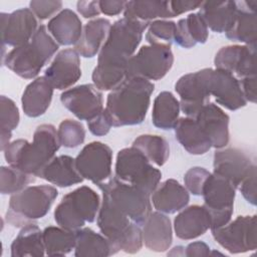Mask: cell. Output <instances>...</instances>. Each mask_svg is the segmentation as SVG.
Returning <instances> with one entry per match:
<instances>
[{"label": "cell", "mask_w": 257, "mask_h": 257, "mask_svg": "<svg viewBox=\"0 0 257 257\" xmlns=\"http://www.w3.org/2000/svg\"><path fill=\"white\" fill-rule=\"evenodd\" d=\"M154 89L155 85L150 80L130 77L111 90L104 108L111 125L117 127L142 123L146 118Z\"/></svg>", "instance_id": "1"}, {"label": "cell", "mask_w": 257, "mask_h": 257, "mask_svg": "<svg viewBox=\"0 0 257 257\" xmlns=\"http://www.w3.org/2000/svg\"><path fill=\"white\" fill-rule=\"evenodd\" d=\"M60 146L55 126L43 123L34 131L31 143L19 139L11 142L3 152L9 166L39 177L43 168L54 158Z\"/></svg>", "instance_id": "2"}, {"label": "cell", "mask_w": 257, "mask_h": 257, "mask_svg": "<svg viewBox=\"0 0 257 257\" xmlns=\"http://www.w3.org/2000/svg\"><path fill=\"white\" fill-rule=\"evenodd\" d=\"M58 48L59 44L50 35L47 27L40 25L27 43L14 47L2 56V63L18 76L32 79Z\"/></svg>", "instance_id": "3"}, {"label": "cell", "mask_w": 257, "mask_h": 257, "mask_svg": "<svg viewBox=\"0 0 257 257\" xmlns=\"http://www.w3.org/2000/svg\"><path fill=\"white\" fill-rule=\"evenodd\" d=\"M149 24L127 18L116 20L98 52L97 64L126 66L140 45Z\"/></svg>", "instance_id": "4"}, {"label": "cell", "mask_w": 257, "mask_h": 257, "mask_svg": "<svg viewBox=\"0 0 257 257\" xmlns=\"http://www.w3.org/2000/svg\"><path fill=\"white\" fill-rule=\"evenodd\" d=\"M58 196L56 188L50 185L27 186L11 195L6 218L9 224L22 228L43 218Z\"/></svg>", "instance_id": "5"}, {"label": "cell", "mask_w": 257, "mask_h": 257, "mask_svg": "<svg viewBox=\"0 0 257 257\" xmlns=\"http://www.w3.org/2000/svg\"><path fill=\"white\" fill-rule=\"evenodd\" d=\"M97 226L117 252L121 250L135 254L143 247L141 226L131 221L105 198H102L97 213Z\"/></svg>", "instance_id": "6"}, {"label": "cell", "mask_w": 257, "mask_h": 257, "mask_svg": "<svg viewBox=\"0 0 257 257\" xmlns=\"http://www.w3.org/2000/svg\"><path fill=\"white\" fill-rule=\"evenodd\" d=\"M98 194L87 186H81L64 195L54 210V220L60 227L75 231L97 217L100 207Z\"/></svg>", "instance_id": "7"}, {"label": "cell", "mask_w": 257, "mask_h": 257, "mask_svg": "<svg viewBox=\"0 0 257 257\" xmlns=\"http://www.w3.org/2000/svg\"><path fill=\"white\" fill-rule=\"evenodd\" d=\"M97 186L102 192V198L108 200L134 223L142 226L151 214V196L143 190L115 177Z\"/></svg>", "instance_id": "8"}, {"label": "cell", "mask_w": 257, "mask_h": 257, "mask_svg": "<svg viewBox=\"0 0 257 257\" xmlns=\"http://www.w3.org/2000/svg\"><path fill=\"white\" fill-rule=\"evenodd\" d=\"M114 173L116 179L143 190L150 196L162 179L161 171L133 146L117 153Z\"/></svg>", "instance_id": "9"}, {"label": "cell", "mask_w": 257, "mask_h": 257, "mask_svg": "<svg viewBox=\"0 0 257 257\" xmlns=\"http://www.w3.org/2000/svg\"><path fill=\"white\" fill-rule=\"evenodd\" d=\"M174 55L171 45L149 44L142 46L126 63V78L140 77L160 80L172 68Z\"/></svg>", "instance_id": "10"}, {"label": "cell", "mask_w": 257, "mask_h": 257, "mask_svg": "<svg viewBox=\"0 0 257 257\" xmlns=\"http://www.w3.org/2000/svg\"><path fill=\"white\" fill-rule=\"evenodd\" d=\"M203 206L211 219V230L226 225L233 215L236 188L225 178L212 173L203 186Z\"/></svg>", "instance_id": "11"}, {"label": "cell", "mask_w": 257, "mask_h": 257, "mask_svg": "<svg viewBox=\"0 0 257 257\" xmlns=\"http://www.w3.org/2000/svg\"><path fill=\"white\" fill-rule=\"evenodd\" d=\"M215 241L231 254L246 253L257 247L256 216H238L226 225L212 229Z\"/></svg>", "instance_id": "12"}, {"label": "cell", "mask_w": 257, "mask_h": 257, "mask_svg": "<svg viewBox=\"0 0 257 257\" xmlns=\"http://www.w3.org/2000/svg\"><path fill=\"white\" fill-rule=\"evenodd\" d=\"M112 151L101 142H91L84 146L75 158V166L83 179L95 185L111 177Z\"/></svg>", "instance_id": "13"}, {"label": "cell", "mask_w": 257, "mask_h": 257, "mask_svg": "<svg viewBox=\"0 0 257 257\" xmlns=\"http://www.w3.org/2000/svg\"><path fill=\"white\" fill-rule=\"evenodd\" d=\"M209 71L210 68H204L187 73L181 76L175 84V90L180 96L181 110L189 117H195L199 110L210 102Z\"/></svg>", "instance_id": "14"}, {"label": "cell", "mask_w": 257, "mask_h": 257, "mask_svg": "<svg viewBox=\"0 0 257 257\" xmlns=\"http://www.w3.org/2000/svg\"><path fill=\"white\" fill-rule=\"evenodd\" d=\"M60 100L79 120H91L104 109L102 93L94 84L68 88L61 93Z\"/></svg>", "instance_id": "15"}, {"label": "cell", "mask_w": 257, "mask_h": 257, "mask_svg": "<svg viewBox=\"0 0 257 257\" xmlns=\"http://www.w3.org/2000/svg\"><path fill=\"white\" fill-rule=\"evenodd\" d=\"M2 45L13 47L27 43L36 30L38 21L29 8H20L11 13L0 14Z\"/></svg>", "instance_id": "16"}, {"label": "cell", "mask_w": 257, "mask_h": 257, "mask_svg": "<svg viewBox=\"0 0 257 257\" xmlns=\"http://www.w3.org/2000/svg\"><path fill=\"white\" fill-rule=\"evenodd\" d=\"M255 48L250 45H228L220 48L215 55L217 69L225 70L237 78L256 75Z\"/></svg>", "instance_id": "17"}, {"label": "cell", "mask_w": 257, "mask_h": 257, "mask_svg": "<svg viewBox=\"0 0 257 257\" xmlns=\"http://www.w3.org/2000/svg\"><path fill=\"white\" fill-rule=\"evenodd\" d=\"M208 86L217 103L229 110H237L247 104L239 79L225 70L210 68Z\"/></svg>", "instance_id": "18"}, {"label": "cell", "mask_w": 257, "mask_h": 257, "mask_svg": "<svg viewBox=\"0 0 257 257\" xmlns=\"http://www.w3.org/2000/svg\"><path fill=\"white\" fill-rule=\"evenodd\" d=\"M45 78L54 89L66 90L81 76L79 54L74 48L60 50L45 69Z\"/></svg>", "instance_id": "19"}, {"label": "cell", "mask_w": 257, "mask_h": 257, "mask_svg": "<svg viewBox=\"0 0 257 257\" xmlns=\"http://www.w3.org/2000/svg\"><path fill=\"white\" fill-rule=\"evenodd\" d=\"M255 164L250 157L237 148L219 149L214 154L215 174L227 179L236 189Z\"/></svg>", "instance_id": "20"}, {"label": "cell", "mask_w": 257, "mask_h": 257, "mask_svg": "<svg viewBox=\"0 0 257 257\" xmlns=\"http://www.w3.org/2000/svg\"><path fill=\"white\" fill-rule=\"evenodd\" d=\"M211 142L213 148H225L230 140L229 115L217 104L209 102L194 117Z\"/></svg>", "instance_id": "21"}, {"label": "cell", "mask_w": 257, "mask_h": 257, "mask_svg": "<svg viewBox=\"0 0 257 257\" xmlns=\"http://www.w3.org/2000/svg\"><path fill=\"white\" fill-rule=\"evenodd\" d=\"M237 11L229 29L225 32L226 37L232 41L243 42L245 45L256 46L257 20L256 0H244L236 2Z\"/></svg>", "instance_id": "22"}, {"label": "cell", "mask_w": 257, "mask_h": 257, "mask_svg": "<svg viewBox=\"0 0 257 257\" xmlns=\"http://www.w3.org/2000/svg\"><path fill=\"white\" fill-rule=\"evenodd\" d=\"M210 228V215L203 205L185 207L174 219L175 234L182 240L196 239Z\"/></svg>", "instance_id": "23"}, {"label": "cell", "mask_w": 257, "mask_h": 257, "mask_svg": "<svg viewBox=\"0 0 257 257\" xmlns=\"http://www.w3.org/2000/svg\"><path fill=\"white\" fill-rule=\"evenodd\" d=\"M143 242L154 252L167 251L173 241V228L170 218L159 211L151 212L142 225Z\"/></svg>", "instance_id": "24"}, {"label": "cell", "mask_w": 257, "mask_h": 257, "mask_svg": "<svg viewBox=\"0 0 257 257\" xmlns=\"http://www.w3.org/2000/svg\"><path fill=\"white\" fill-rule=\"evenodd\" d=\"M190 201V194L186 187L175 179H168L159 184L151 194L154 208L164 214H174L181 211Z\"/></svg>", "instance_id": "25"}, {"label": "cell", "mask_w": 257, "mask_h": 257, "mask_svg": "<svg viewBox=\"0 0 257 257\" xmlns=\"http://www.w3.org/2000/svg\"><path fill=\"white\" fill-rule=\"evenodd\" d=\"M53 87L45 76L36 77L24 89L21 97V104L24 113L30 117L42 115L49 107Z\"/></svg>", "instance_id": "26"}, {"label": "cell", "mask_w": 257, "mask_h": 257, "mask_svg": "<svg viewBox=\"0 0 257 257\" xmlns=\"http://www.w3.org/2000/svg\"><path fill=\"white\" fill-rule=\"evenodd\" d=\"M39 178L60 188H67L84 180L76 169L75 159L66 155L54 157L43 168Z\"/></svg>", "instance_id": "27"}, {"label": "cell", "mask_w": 257, "mask_h": 257, "mask_svg": "<svg viewBox=\"0 0 257 257\" xmlns=\"http://www.w3.org/2000/svg\"><path fill=\"white\" fill-rule=\"evenodd\" d=\"M79 17L70 9H62L47 24V30L59 45H75L82 32Z\"/></svg>", "instance_id": "28"}, {"label": "cell", "mask_w": 257, "mask_h": 257, "mask_svg": "<svg viewBox=\"0 0 257 257\" xmlns=\"http://www.w3.org/2000/svg\"><path fill=\"white\" fill-rule=\"evenodd\" d=\"M175 136L191 155H203L211 148V142L194 117H180L175 125Z\"/></svg>", "instance_id": "29"}, {"label": "cell", "mask_w": 257, "mask_h": 257, "mask_svg": "<svg viewBox=\"0 0 257 257\" xmlns=\"http://www.w3.org/2000/svg\"><path fill=\"white\" fill-rule=\"evenodd\" d=\"M110 27V21L105 18H95L88 21L83 26L80 38L74 45V49L85 58L95 56L102 47Z\"/></svg>", "instance_id": "30"}, {"label": "cell", "mask_w": 257, "mask_h": 257, "mask_svg": "<svg viewBox=\"0 0 257 257\" xmlns=\"http://www.w3.org/2000/svg\"><path fill=\"white\" fill-rule=\"evenodd\" d=\"M115 253L116 249L104 235L86 227L75 230L74 256L105 257Z\"/></svg>", "instance_id": "31"}, {"label": "cell", "mask_w": 257, "mask_h": 257, "mask_svg": "<svg viewBox=\"0 0 257 257\" xmlns=\"http://www.w3.org/2000/svg\"><path fill=\"white\" fill-rule=\"evenodd\" d=\"M236 11V1H206L202 2L198 13L208 28L214 32L223 33L231 26Z\"/></svg>", "instance_id": "32"}, {"label": "cell", "mask_w": 257, "mask_h": 257, "mask_svg": "<svg viewBox=\"0 0 257 257\" xmlns=\"http://www.w3.org/2000/svg\"><path fill=\"white\" fill-rule=\"evenodd\" d=\"M208 36V27L199 13H191L176 23L174 41L184 48H191L197 43L203 44Z\"/></svg>", "instance_id": "33"}, {"label": "cell", "mask_w": 257, "mask_h": 257, "mask_svg": "<svg viewBox=\"0 0 257 257\" xmlns=\"http://www.w3.org/2000/svg\"><path fill=\"white\" fill-rule=\"evenodd\" d=\"M10 250L12 257H41L45 255L42 231L33 223L22 227L13 240Z\"/></svg>", "instance_id": "34"}, {"label": "cell", "mask_w": 257, "mask_h": 257, "mask_svg": "<svg viewBox=\"0 0 257 257\" xmlns=\"http://www.w3.org/2000/svg\"><path fill=\"white\" fill-rule=\"evenodd\" d=\"M180 102L172 92H160L156 96L153 104V124L165 131L174 128L178 122V119L180 118Z\"/></svg>", "instance_id": "35"}, {"label": "cell", "mask_w": 257, "mask_h": 257, "mask_svg": "<svg viewBox=\"0 0 257 257\" xmlns=\"http://www.w3.org/2000/svg\"><path fill=\"white\" fill-rule=\"evenodd\" d=\"M123 17L150 24L152 20L160 18H172L169 1L134 0L126 1Z\"/></svg>", "instance_id": "36"}, {"label": "cell", "mask_w": 257, "mask_h": 257, "mask_svg": "<svg viewBox=\"0 0 257 257\" xmlns=\"http://www.w3.org/2000/svg\"><path fill=\"white\" fill-rule=\"evenodd\" d=\"M45 254L48 256H64L74 249L75 231L62 227L48 226L42 231Z\"/></svg>", "instance_id": "37"}, {"label": "cell", "mask_w": 257, "mask_h": 257, "mask_svg": "<svg viewBox=\"0 0 257 257\" xmlns=\"http://www.w3.org/2000/svg\"><path fill=\"white\" fill-rule=\"evenodd\" d=\"M133 147L140 150L153 164L162 167L170 157L168 141L158 135H141L133 143Z\"/></svg>", "instance_id": "38"}, {"label": "cell", "mask_w": 257, "mask_h": 257, "mask_svg": "<svg viewBox=\"0 0 257 257\" xmlns=\"http://www.w3.org/2000/svg\"><path fill=\"white\" fill-rule=\"evenodd\" d=\"M91 79L99 90H113L126 79V66L97 64Z\"/></svg>", "instance_id": "39"}, {"label": "cell", "mask_w": 257, "mask_h": 257, "mask_svg": "<svg viewBox=\"0 0 257 257\" xmlns=\"http://www.w3.org/2000/svg\"><path fill=\"white\" fill-rule=\"evenodd\" d=\"M20 114L17 105L15 102L5 96L1 95L0 97V143L1 151H4L5 148L10 144L12 137V131L15 130L19 123Z\"/></svg>", "instance_id": "40"}, {"label": "cell", "mask_w": 257, "mask_h": 257, "mask_svg": "<svg viewBox=\"0 0 257 257\" xmlns=\"http://www.w3.org/2000/svg\"><path fill=\"white\" fill-rule=\"evenodd\" d=\"M35 181V176L24 173L14 167H1L0 191L3 195H13Z\"/></svg>", "instance_id": "41"}, {"label": "cell", "mask_w": 257, "mask_h": 257, "mask_svg": "<svg viewBox=\"0 0 257 257\" xmlns=\"http://www.w3.org/2000/svg\"><path fill=\"white\" fill-rule=\"evenodd\" d=\"M57 136L61 146L72 149L83 144L85 140V128L80 121L66 118L59 123Z\"/></svg>", "instance_id": "42"}, {"label": "cell", "mask_w": 257, "mask_h": 257, "mask_svg": "<svg viewBox=\"0 0 257 257\" xmlns=\"http://www.w3.org/2000/svg\"><path fill=\"white\" fill-rule=\"evenodd\" d=\"M176 22L165 19L152 21L147 30L146 39L150 44L171 45L175 39Z\"/></svg>", "instance_id": "43"}, {"label": "cell", "mask_w": 257, "mask_h": 257, "mask_svg": "<svg viewBox=\"0 0 257 257\" xmlns=\"http://www.w3.org/2000/svg\"><path fill=\"white\" fill-rule=\"evenodd\" d=\"M210 174L209 171L201 167H193L189 169L184 176V183L188 192L195 196H201L205 181Z\"/></svg>", "instance_id": "44"}, {"label": "cell", "mask_w": 257, "mask_h": 257, "mask_svg": "<svg viewBox=\"0 0 257 257\" xmlns=\"http://www.w3.org/2000/svg\"><path fill=\"white\" fill-rule=\"evenodd\" d=\"M61 1H30L29 9L39 20L54 17L62 9Z\"/></svg>", "instance_id": "45"}, {"label": "cell", "mask_w": 257, "mask_h": 257, "mask_svg": "<svg viewBox=\"0 0 257 257\" xmlns=\"http://www.w3.org/2000/svg\"><path fill=\"white\" fill-rule=\"evenodd\" d=\"M256 165L252 167L248 175L240 183L238 189L245 198V200L251 205H256Z\"/></svg>", "instance_id": "46"}, {"label": "cell", "mask_w": 257, "mask_h": 257, "mask_svg": "<svg viewBox=\"0 0 257 257\" xmlns=\"http://www.w3.org/2000/svg\"><path fill=\"white\" fill-rule=\"evenodd\" d=\"M111 126V122L104 109L94 118L87 121V127L89 132L97 137L105 136L106 134H108Z\"/></svg>", "instance_id": "47"}, {"label": "cell", "mask_w": 257, "mask_h": 257, "mask_svg": "<svg viewBox=\"0 0 257 257\" xmlns=\"http://www.w3.org/2000/svg\"><path fill=\"white\" fill-rule=\"evenodd\" d=\"M202 2L200 1H169V8L172 17H176L185 12L200 8Z\"/></svg>", "instance_id": "48"}, {"label": "cell", "mask_w": 257, "mask_h": 257, "mask_svg": "<svg viewBox=\"0 0 257 257\" xmlns=\"http://www.w3.org/2000/svg\"><path fill=\"white\" fill-rule=\"evenodd\" d=\"M244 97L247 101L256 102V75L239 79Z\"/></svg>", "instance_id": "49"}, {"label": "cell", "mask_w": 257, "mask_h": 257, "mask_svg": "<svg viewBox=\"0 0 257 257\" xmlns=\"http://www.w3.org/2000/svg\"><path fill=\"white\" fill-rule=\"evenodd\" d=\"M76 8L77 12L84 18H93L101 13L99 1H78Z\"/></svg>", "instance_id": "50"}, {"label": "cell", "mask_w": 257, "mask_h": 257, "mask_svg": "<svg viewBox=\"0 0 257 257\" xmlns=\"http://www.w3.org/2000/svg\"><path fill=\"white\" fill-rule=\"evenodd\" d=\"M126 1H113V0H100L99 1V8L100 12L104 15L114 16L120 14L125 7Z\"/></svg>", "instance_id": "51"}, {"label": "cell", "mask_w": 257, "mask_h": 257, "mask_svg": "<svg viewBox=\"0 0 257 257\" xmlns=\"http://www.w3.org/2000/svg\"><path fill=\"white\" fill-rule=\"evenodd\" d=\"M211 255L210 247L202 241H196L190 243L185 248V256L188 257H201Z\"/></svg>", "instance_id": "52"}, {"label": "cell", "mask_w": 257, "mask_h": 257, "mask_svg": "<svg viewBox=\"0 0 257 257\" xmlns=\"http://www.w3.org/2000/svg\"><path fill=\"white\" fill-rule=\"evenodd\" d=\"M168 255H171V256H185V247L177 246V247L173 248L172 251H170L168 253Z\"/></svg>", "instance_id": "53"}]
</instances>
